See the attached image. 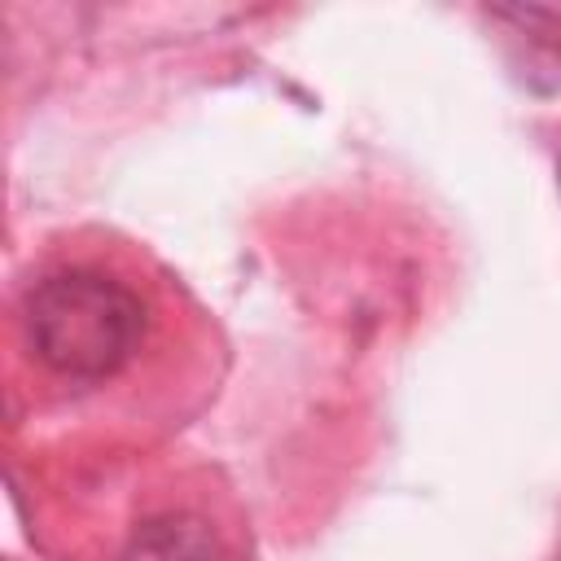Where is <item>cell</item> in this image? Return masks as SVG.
Here are the masks:
<instances>
[{
	"mask_svg": "<svg viewBox=\"0 0 561 561\" xmlns=\"http://www.w3.org/2000/svg\"><path fill=\"white\" fill-rule=\"evenodd\" d=\"M145 333L140 298L101 272H57L26 298V337L39 364L61 377L118 373Z\"/></svg>",
	"mask_w": 561,
	"mask_h": 561,
	"instance_id": "6da1fadb",
	"label": "cell"
},
{
	"mask_svg": "<svg viewBox=\"0 0 561 561\" xmlns=\"http://www.w3.org/2000/svg\"><path fill=\"white\" fill-rule=\"evenodd\" d=\"M123 561H228V552L202 517L162 513L131 530Z\"/></svg>",
	"mask_w": 561,
	"mask_h": 561,
	"instance_id": "7a4b0ae2",
	"label": "cell"
}]
</instances>
